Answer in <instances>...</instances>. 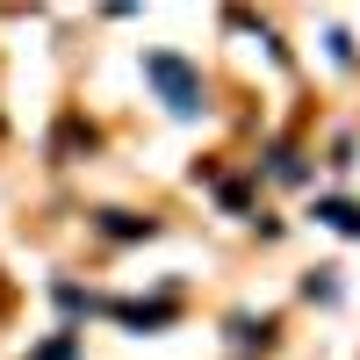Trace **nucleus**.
I'll list each match as a JSON object with an SVG mask.
<instances>
[{
	"label": "nucleus",
	"instance_id": "obj_4",
	"mask_svg": "<svg viewBox=\"0 0 360 360\" xmlns=\"http://www.w3.org/2000/svg\"><path fill=\"white\" fill-rule=\"evenodd\" d=\"M72 346H79V339H72V332H65V339H51V346H44V353H37V360H72Z\"/></svg>",
	"mask_w": 360,
	"mask_h": 360
},
{
	"label": "nucleus",
	"instance_id": "obj_2",
	"mask_svg": "<svg viewBox=\"0 0 360 360\" xmlns=\"http://www.w3.org/2000/svg\"><path fill=\"white\" fill-rule=\"evenodd\" d=\"M317 224H332V231L360 238V202H317Z\"/></svg>",
	"mask_w": 360,
	"mask_h": 360
},
{
	"label": "nucleus",
	"instance_id": "obj_3",
	"mask_svg": "<svg viewBox=\"0 0 360 360\" xmlns=\"http://www.w3.org/2000/svg\"><path fill=\"white\" fill-rule=\"evenodd\" d=\"M101 231H115V238H152V217H123V209H108Z\"/></svg>",
	"mask_w": 360,
	"mask_h": 360
},
{
	"label": "nucleus",
	"instance_id": "obj_1",
	"mask_svg": "<svg viewBox=\"0 0 360 360\" xmlns=\"http://www.w3.org/2000/svg\"><path fill=\"white\" fill-rule=\"evenodd\" d=\"M144 79H152L159 94H166V108H173V115H195V108H202V72L188 65V58L152 51V58H144Z\"/></svg>",
	"mask_w": 360,
	"mask_h": 360
}]
</instances>
